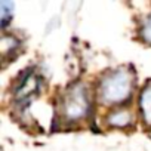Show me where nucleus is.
<instances>
[{
	"label": "nucleus",
	"instance_id": "4",
	"mask_svg": "<svg viewBox=\"0 0 151 151\" xmlns=\"http://www.w3.org/2000/svg\"><path fill=\"white\" fill-rule=\"evenodd\" d=\"M138 113L141 122L151 129V80L145 82L138 95Z\"/></svg>",
	"mask_w": 151,
	"mask_h": 151
},
{
	"label": "nucleus",
	"instance_id": "1",
	"mask_svg": "<svg viewBox=\"0 0 151 151\" xmlns=\"http://www.w3.org/2000/svg\"><path fill=\"white\" fill-rule=\"evenodd\" d=\"M136 86V76L130 67H117L104 73L95 88V98L101 105L111 108L127 107Z\"/></svg>",
	"mask_w": 151,
	"mask_h": 151
},
{
	"label": "nucleus",
	"instance_id": "5",
	"mask_svg": "<svg viewBox=\"0 0 151 151\" xmlns=\"http://www.w3.org/2000/svg\"><path fill=\"white\" fill-rule=\"evenodd\" d=\"M19 46H21V43L14 34H5L2 37V55H3V59L12 56V52L18 50Z\"/></svg>",
	"mask_w": 151,
	"mask_h": 151
},
{
	"label": "nucleus",
	"instance_id": "7",
	"mask_svg": "<svg viewBox=\"0 0 151 151\" xmlns=\"http://www.w3.org/2000/svg\"><path fill=\"white\" fill-rule=\"evenodd\" d=\"M0 11H2V27L6 28L14 18V3L2 0L0 2Z\"/></svg>",
	"mask_w": 151,
	"mask_h": 151
},
{
	"label": "nucleus",
	"instance_id": "3",
	"mask_svg": "<svg viewBox=\"0 0 151 151\" xmlns=\"http://www.w3.org/2000/svg\"><path fill=\"white\" fill-rule=\"evenodd\" d=\"M104 122H105V126L110 129H127V127L133 126L135 114L127 107L111 108L105 114Z\"/></svg>",
	"mask_w": 151,
	"mask_h": 151
},
{
	"label": "nucleus",
	"instance_id": "2",
	"mask_svg": "<svg viewBox=\"0 0 151 151\" xmlns=\"http://www.w3.org/2000/svg\"><path fill=\"white\" fill-rule=\"evenodd\" d=\"M58 110L61 120L68 124L88 119L92 111V93L88 85L83 82L70 85L59 96Z\"/></svg>",
	"mask_w": 151,
	"mask_h": 151
},
{
	"label": "nucleus",
	"instance_id": "6",
	"mask_svg": "<svg viewBox=\"0 0 151 151\" xmlns=\"http://www.w3.org/2000/svg\"><path fill=\"white\" fill-rule=\"evenodd\" d=\"M139 37L144 43L151 46V14H148L139 25Z\"/></svg>",
	"mask_w": 151,
	"mask_h": 151
}]
</instances>
